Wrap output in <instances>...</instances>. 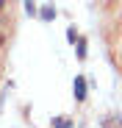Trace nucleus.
Masks as SVG:
<instances>
[{"label":"nucleus","mask_w":122,"mask_h":128,"mask_svg":"<svg viewBox=\"0 0 122 128\" xmlns=\"http://www.w3.org/2000/svg\"><path fill=\"white\" fill-rule=\"evenodd\" d=\"M53 125H56V128H72L69 120H53Z\"/></svg>","instance_id":"nucleus-5"},{"label":"nucleus","mask_w":122,"mask_h":128,"mask_svg":"<svg viewBox=\"0 0 122 128\" xmlns=\"http://www.w3.org/2000/svg\"><path fill=\"white\" fill-rule=\"evenodd\" d=\"M103 128H117V122L114 120H103Z\"/></svg>","instance_id":"nucleus-7"},{"label":"nucleus","mask_w":122,"mask_h":128,"mask_svg":"<svg viewBox=\"0 0 122 128\" xmlns=\"http://www.w3.org/2000/svg\"><path fill=\"white\" fill-rule=\"evenodd\" d=\"M78 58H86V39H78Z\"/></svg>","instance_id":"nucleus-3"},{"label":"nucleus","mask_w":122,"mask_h":128,"mask_svg":"<svg viewBox=\"0 0 122 128\" xmlns=\"http://www.w3.org/2000/svg\"><path fill=\"white\" fill-rule=\"evenodd\" d=\"M39 17H42L45 22H50V20L56 17V8H53V6H42V8H39Z\"/></svg>","instance_id":"nucleus-2"},{"label":"nucleus","mask_w":122,"mask_h":128,"mask_svg":"<svg viewBox=\"0 0 122 128\" xmlns=\"http://www.w3.org/2000/svg\"><path fill=\"white\" fill-rule=\"evenodd\" d=\"M67 39H69V42H78L80 36H78V31H75V28H67Z\"/></svg>","instance_id":"nucleus-6"},{"label":"nucleus","mask_w":122,"mask_h":128,"mask_svg":"<svg viewBox=\"0 0 122 128\" xmlns=\"http://www.w3.org/2000/svg\"><path fill=\"white\" fill-rule=\"evenodd\" d=\"M0 45H3V34H0Z\"/></svg>","instance_id":"nucleus-8"},{"label":"nucleus","mask_w":122,"mask_h":128,"mask_svg":"<svg viewBox=\"0 0 122 128\" xmlns=\"http://www.w3.org/2000/svg\"><path fill=\"white\" fill-rule=\"evenodd\" d=\"M72 95H75V100H86V78H83V75H75V81H72Z\"/></svg>","instance_id":"nucleus-1"},{"label":"nucleus","mask_w":122,"mask_h":128,"mask_svg":"<svg viewBox=\"0 0 122 128\" xmlns=\"http://www.w3.org/2000/svg\"><path fill=\"white\" fill-rule=\"evenodd\" d=\"M22 3H25V14H36V3H33V0H22Z\"/></svg>","instance_id":"nucleus-4"}]
</instances>
